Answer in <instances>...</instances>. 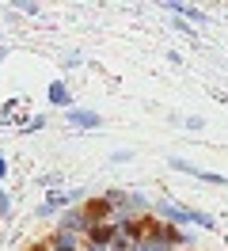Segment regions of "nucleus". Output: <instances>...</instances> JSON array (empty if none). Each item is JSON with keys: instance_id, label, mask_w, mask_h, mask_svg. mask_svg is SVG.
<instances>
[{"instance_id": "9", "label": "nucleus", "mask_w": 228, "mask_h": 251, "mask_svg": "<svg viewBox=\"0 0 228 251\" xmlns=\"http://www.w3.org/2000/svg\"><path fill=\"white\" fill-rule=\"evenodd\" d=\"M12 217V198H8V190H4V183H0V221Z\"/></svg>"}, {"instance_id": "5", "label": "nucleus", "mask_w": 228, "mask_h": 251, "mask_svg": "<svg viewBox=\"0 0 228 251\" xmlns=\"http://www.w3.org/2000/svg\"><path fill=\"white\" fill-rule=\"evenodd\" d=\"M80 209H84L88 225H106V221H114V209H110V202H106L103 194H99V198H91L88 205H80Z\"/></svg>"}, {"instance_id": "4", "label": "nucleus", "mask_w": 228, "mask_h": 251, "mask_svg": "<svg viewBox=\"0 0 228 251\" xmlns=\"http://www.w3.org/2000/svg\"><path fill=\"white\" fill-rule=\"evenodd\" d=\"M65 122L73 126V129H99L103 118L95 114V110H84V107H69L65 110Z\"/></svg>"}, {"instance_id": "1", "label": "nucleus", "mask_w": 228, "mask_h": 251, "mask_svg": "<svg viewBox=\"0 0 228 251\" xmlns=\"http://www.w3.org/2000/svg\"><path fill=\"white\" fill-rule=\"evenodd\" d=\"M149 209H152V217H156V221L175 225V228H209V232H217V217H213V213H202V209H190V205L156 198Z\"/></svg>"}, {"instance_id": "6", "label": "nucleus", "mask_w": 228, "mask_h": 251, "mask_svg": "<svg viewBox=\"0 0 228 251\" xmlns=\"http://www.w3.org/2000/svg\"><path fill=\"white\" fill-rule=\"evenodd\" d=\"M80 244H84V236L53 232V236H50V244H46V248H50V251H80Z\"/></svg>"}, {"instance_id": "13", "label": "nucleus", "mask_w": 228, "mask_h": 251, "mask_svg": "<svg viewBox=\"0 0 228 251\" xmlns=\"http://www.w3.org/2000/svg\"><path fill=\"white\" fill-rule=\"evenodd\" d=\"M182 126H186V129H194V133H198V129H205V122H202V118H182Z\"/></svg>"}, {"instance_id": "8", "label": "nucleus", "mask_w": 228, "mask_h": 251, "mask_svg": "<svg viewBox=\"0 0 228 251\" xmlns=\"http://www.w3.org/2000/svg\"><path fill=\"white\" fill-rule=\"evenodd\" d=\"M167 164H171V172H182V175H194L198 183H202V172H205V168H198V164H190V160H182V156H171V160H167Z\"/></svg>"}, {"instance_id": "14", "label": "nucleus", "mask_w": 228, "mask_h": 251, "mask_svg": "<svg viewBox=\"0 0 228 251\" xmlns=\"http://www.w3.org/2000/svg\"><path fill=\"white\" fill-rule=\"evenodd\" d=\"M4 175H8V160H4V152H0V183H4Z\"/></svg>"}, {"instance_id": "11", "label": "nucleus", "mask_w": 228, "mask_h": 251, "mask_svg": "<svg viewBox=\"0 0 228 251\" xmlns=\"http://www.w3.org/2000/svg\"><path fill=\"white\" fill-rule=\"evenodd\" d=\"M126 160H133L129 149H122V152H110V164H126Z\"/></svg>"}, {"instance_id": "15", "label": "nucleus", "mask_w": 228, "mask_h": 251, "mask_svg": "<svg viewBox=\"0 0 228 251\" xmlns=\"http://www.w3.org/2000/svg\"><path fill=\"white\" fill-rule=\"evenodd\" d=\"M225 248H228V236H225Z\"/></svg>"}, {"instance_id": "16", "label": "nucleus", "mask_w": 228, "mask_h": 251, "mask_svg": "<svg viewBox=\"0 0 228 251\" xmlns=\"http://www.w3.org/2000/svg\"><path fill=\"white\" fill-rule=\"evenodd\" d=\"M182 251H194V248H182Z\"/></svg>"}, {"instance_id": "7", "label": "nucleus", "mask_w": 228, "mask_h": 251, "mask_svg": "<svg viewBox=\"0 0 228 251\" xmlns=\"http://www.w3.org/2000/svg\"><path fill=\"white\" fill-rule=\"evenodd\" d=\"M46 99H50L53 107L69 110V103H73V99H69V84H65V80H53V84H50V92H46Z\"/></svg>"}, {"instance_id": "2", "label": "nucleus", "mask_w": 228, "mask_h": 251, "mask_svg": "<svg viewBox=\"0 0 228 251\" xmlns=\"http://www.w3.org/2000/svg\"><path fill=\"white\" fill-rule=\"evenodd\" d=\"M80 194H84V190H46L42 205H38L34 213H38V217H50V213H65V209H69V205H73Z\"/></svg>"}, {"instance_id": "12", "label": "nucleus", "mask_w": 228, "mask_h": 251, "mask_svg": "<svg viewBox=\"0 0 228 251\" xmlns=\"http://www.w3.org/2000/svg\"><path fill=\"white\" fill-rule=\"evenodd\" d=\"M133 251H167V248H160V244H152V240H141Z\"/></svg>"}, {"instance_id": "10", "label": "nucleus", "mask_w": 228, "mask_h": 251, "mask_svg": "<svg viewBox=\"0 0 228 251\" xmlns=\"http://www.w3.org/2000/svg\"><path fill=\"white\" fill-rule=\"evenodd\" d=\"M42 126H46V118H30V122H23L19 129H23V133H38Z\"/></svg>"}, {"instance_id": "3", "label": "nucleus", "mask_w": 228, "mask_h": 251, "mask_svg": "<svg viewBox=\"0 0 228 251\" xmlns=\"http://www.w3.org/2000/svg\"><path fill=\"white\" fill-rule=\"evenodd\" d=\"M91 225L88 217H84V209H76V205H69L65 213H61V225H57V232H69V236H84Z\"/></svg>"}]
</instances>
